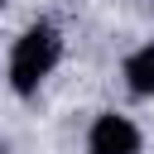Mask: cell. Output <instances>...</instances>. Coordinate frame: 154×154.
<instances>
[{"label":"cell","mask_w":154,"mask_h":154,"mask_svg":"<svg viewBox=\"0 0 154 154\" xmlns=\"http://www.w3.org/2000/svg\"><path fill=\"white\" fill-rule=\"evenodd\" d=\"M58 58H63V38H58V29H53L48 19L29 24V29L19 34L14 53H10V87H14L19 96L38 91V82L58 67Z\"/></svg>","instance_id":"6da1fadb"},{"label":"cell","mask_w":154,"mask_h":154,"mask_svg":"<svg viewBox=\"0 0 154 154\" xmlns=\"http://www.w3.org/2000/svg\"><path fill=\"white\" fill-rule=\"evenodd\" d=\"M87 149L91 154H140V130L125 120V116H96L91 135H87Z\"/></svg>","instance_id":"7a4b0ae2"},{"label":"cell","mask_w":154,"mask_h":154,"mask_svg":"<svg viewBox=\"0 0 154 154\" xmlns=\"http://www.w3.org/2000/svg\"><path fill=\"white\" fill-rule=\"evenodd\" d=\"M0 5H5V0H0Z\"/></svg>","instance_id":"277c9868"},{"label":"cell","mask_w":154,"mask_h":154,"mask_svg":"<svg viewBox=\"0 0 154 154\" xmlns=\"http://www.w3.org/2000/svg\"><path fill=\"white\" fill-rule=\"evenodd\" d=\"M125 87L135 96H154V43H144L140 53L125 58Z\"/></svg>","instance_id":"3957f363"}]
</instances>
